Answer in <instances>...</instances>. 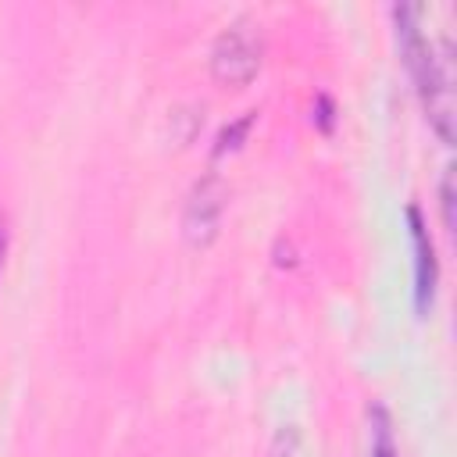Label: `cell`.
<instances>
[{"mask_svg": "<svg viewBox=\"0 0 457 457\" xmlns=\"http://www.w3.org/2000/svg\"><path fill=\"white\" fill-rule=\"evenodd\" d=\"M253 114H257V111H246V114H243V118H239L236 125L221 129V136H218V146H214V154H225L228 146H236V139H239V136H243V132H246V129L253 125Z\"/></svg>", "mask_w": 457, "mask_h": 457, "instance_id": "obj_6", "label": "cell"}, {"mask_svg": "<svg viewBox=\"0 0 457 457\" xmlns=\"http://www.w3.org/2000/svg\"><path fill=\"white\" fill-rule=\"evenodd\" d=\"M443 225L446 228H453V171H446L443 175Z\"/></svg>", "mask_w": 457, "mask_h": 457, "instance_id": "obj_7", "label": "cell"}, {"mask_svg": "<svg viewBox=\"0 0 457 457\" xmlns=\"http://www.w3.org/2000/svg\"><path fill=\"white\" fill-rule=\"evenodd\" d=\"M396 18V39L403 50V61L418 82V93L425 100V111L436 125V132L450 143L453 139V107H450V75H446V57H436L432 43L421 36L418 21H414V7L400 4L393 7Z\"/></svg>", "mask_w": 457, "mask_h": 457, "instance_id": "obj_1", "label": "cell"}, {"mask_svg": "<svg viewBox=\"0 0 457 457\" xmlns=\"http://www.w3.org/2000/svg\"><path fill=\"white\" fill-rule=\"evenodd\" d=\"M4 253H7V221L0 218V268H4Z\"/></svg>", "mask_w": 457, "mask_h": 457, "instance_id": "obj_8", "label": "cell"}, {"mask_svg": "<svg viewBox=\"0 0 457 457\" xmlns=\"http://www.w3.org/2000/svg\"><path fill=\"white\" fill-rule=\"evenodd\" d=\"M407 221H411V239H414V253H418V261H414V300H418V311H428L432 293H436V275H439L436 246H432L425 218H421V211L414 204L407 207Z\"/></svg>", "mask_w": 457, "mask_h": 457, "instance_id": "obj_4", "label": "cell"}, {"mask_svg": "<svg viewBox=\"0 0 457 457\" xmlns=\"http://www.w3.org/2000/svg\"><path fill=\"white\" fill-rule=\"evenodd\" d=\"M221 211H225V186L218 175H207L193 186L189 200H186V214H182V225H186V236L193 243H207L214 239L218 232V221H221Z\"/></svg>", "mask_w": 457, "mask_h": 457, "instance_id": "obj_3", "label": "cell"}, {"mask_svg": "<svg viewBox=\"0 0 457 457\" xmlns=\"http://www.w3.org/2000/svg\"><path fill=\"white\" fill-rule=\"evenodd\" d=\"M371 457H396V446L389 439V421H386V411L375 407V443H371Z\"/></svg>", "mask_w": 457, "mask_h": 457, "instance_id": "obj_5", "label": "cell"}, {"mask_svg": "<svg viewBox=\"0 0 457 457\" xmlns=\"http://www.w3.org/2000/svg\"><path fill=\"white\" fill-rule=\"evenodd\" d=\"M261 64V39L250 32L246 21H232L214 36L211 46V71L221 82H250Z\"/></svg>", "mask_w": 457, "mask_h": 457, "instance_id": "obj_2", "label": "cell"}]
</instances>
